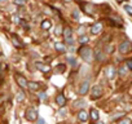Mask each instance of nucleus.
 Masks as SVG:
<instances>
[{
	"instance_id": "obj_16",
	"label": "nucleus",
	"mask_w": 132,
	"mask_h": 124,
	"mask_svg": "<svg viewBox=\"0 0 132 124\" xmlns=\"http://www.w3.org/2000/svg\"><path fill=\"white\" fill-rule=\"evenodd\" d=\"M52 27V22L49 21V20H44L43 22H42V29L43 30H49Z\"/></svg>"
},
{
	"instance_id": "obj_26",
	"label": "nucleus",
	"mask_w": 132,
	"mask_h": 124,
	"mask_svg": "<svg viewBox=\"0 0 132 124\" xmlns=\"http://www.w3.org/2000/svg\"><path fill=\"white\" fill-rule=\"evenodd\" d=\"M14 4L16 5H25L26 4V0H14Z\"/></svg>"
},
{
	"instance_id": "obj_28",
	"label": "nucleus",
	"mask_w": 132,
	"mask_h": 124,
	"mask_svg": "<svg viewBox=\"0 0 132 124\" xmlns=\"http://www.w3.org/2000/svg\"><path fill=\"white\" fill-rule=\"evenodd\" d=\"M126 69H127V66L119 69V75H120V76H124V75H126Z\"/></svg>"
},
{
	"instance_id": "obj_2",
	"label": "nucleus",
	"mask_w": 132,
	"mask_h": 124,
	"mask_svg": "<svg viewBox=\"0 0 132 124\" xmlns=\"http://www.w3.org/2000/svg\"><path fill=\"white\" fill-rule=\"evenodd\" d=\"M62 34H63V36H65V41L68 43V45H73L74 44V40H73V30H71V27H65L63 29V31H62Z\"/></svg>"
},
{
	"instance_id": "obj_12",
	"label": "nucleus",
	"mask_w": 132,
	"mask_h": 124,
	"mask_svg": "<svg viewBox=\"0 0 132 124\" xmlns=\"http://www.w3.org/2000/svg\"><path fill=\"white\" fill-rule=\"evenodd\" d=\"M54 49H56L57 52H60V53H65V52H66L65 44H63V43H60V41H57V43L54 44Z\"/></svg>"
},
{
	"instance_id": "obj_14",
	"label": "nucleus",
	"mask_w": 132,
	"mask_h": 124,
	"mask_svg": "<svg viewBox=\"0 0 132 124\" xmlns=\"http://www.w3.org/2000/svg\"><path fill=\"white\" fill-rule=\"evenodd\" d=\"M12 41H13V45L17 47V48H22L23 47V43H21V40L16 35H12Z\"/></svg>"
},
{
	"instance_id": "obj_30",
	"label": "nucleus",
	"mask_w": 132,
	"mask_h": 124,
	"mask_svg": "<svg viewBox=\"0 0 132 124\" xmlns=\"http://www.w3.org/2000/svg\"><path fill=\"white\" fill-rule=\"evenodd\" d=\"M68 61L71 62V65H75V59H74L73 57H68Z\"/></svg>"
},
{
	"instance_id": "obj_10",
	"label": "nucleus",
	"mask_w": 132,
	"mask_h": 124,
	"mask_svg": "<svg viewBox=\"0 0 132 124\" xmlns=\"http://www.w3.org/2000/svg\"><path fill=\"white\" fill-rule=\"evenodd\" d=\"M88 89H89V84H88V82H83L82 85H80V88H79V93H80L82 96H84V94L88 93Z\"/></svg>"
},
{
	"instance_id": "obj_3",
	"label": "nucleus",
	"mask_w": 132,
	"mask_h": 124,
	"mask_svg": "<svg viewBox=\"0 0 132 124\" xmlns=\"http://www.w3.org/2000/svg\"><path fill=\"white\" fill-rule=\"evenodd\" d=\"M25 118L29 120V121H35L38 119V111L34 109V107H29L25 112Z\"/></svg>"
},
{
	"instance_id": "obj_4",
	"label": "nucleus",
	"mask_w": 132,
	"mask_h": 124,
	"mask_svg": "<svg viewBox=\"0 0 132 124\" xmlns=\"http://www.w3.org/2000/svg\"><path fill=\"white\" fill-rule=\"evenodd\" d=\"M131 50H132V43H131V41H128V40L123 41V43L119 45V52H120V53H123V54L129 53Z\"/></svg>"
},
{
	"instance_id": "obj_6",
	"label": "nucleus",
	"mask_w": 132,
	"mask_h": 124,
	"mask_svg": "<svg viewBox=\"0 0 132 124\" xmlns=\"http://www.w3.org/2000/svg\"><path fill=\"white\" fill-rule=\"evenodd\" d=\"M16 82H17V84L22 88V89H26L27 88V80H26V78L25 76H22V75H20V74H16Z\"/></svg>"
},
{
	"instance_id": "obj_11",
	"label": "nucleus",
	"mask_w": 132,
	"mask_h": 124,
	"mask_svg": "<svg viewBox=\"0 0 132 124\" xmlns=\"http://www.w3.org/2000/svg\"><path fill=\"white\" fill-rule=\"evenodd\" d=\"M35 66H36L42 73H48V71H51V67H49V66H47V65H44V64H42V62H36Z\"/></svg>"
},
{
	"instance_id": "obj_1",
	"label": "nucleus",
	"mask_w": 132,
	"mask_h": 124,
	"mask_svg": "<svg viewBox=\"0 0 132 124\" xmlns=\"http://www.w3.org/2000/svg\"><path fill=\"white\" fill-rule=\"evenodd\" d=\"M78 53H79V56L87 62V64H91V62L93 61V50L88 47V45H82L80 48H79V50H78Z\"/></svg>"
},
{
	"instance_id": "obj_17",
	"label": "nucleus",
	"mask_w": 132,
	"mask_h": 124,
	"mask_svg": "<svg viewBox=\"0 0 132 124\" xmlns=\"http://www.w3.org/2000/svg\"><path fill=\"white\" fill-rule=\"evenodd\" d=\"M96 59L97 61H105L106 59V56L104 54V52H96Z\"/></svg>"
},
{
	"instance_id": "obj_32",
	"label": "nucleus",
	"mask_w": 132,
	"mask_h": 124,
	"mask_svg": "<svg viewBox=\"0 0 132 124\" xmlns=\"http://www.w3.org/2000/svg\"><path fill=\"white\" fill-rule=\"evenodd\" d=\"M14 22L18 23V22H20V18H18V17H14Z\"/></svg>"
},
{
	"instance_id": "obj_29",
	"label": "nucleus",
	"mask_w": 132,
	"mask_h": 124,
	"mask_svg": "<svg viewBox=\"0 0 132 124\" xmlns=\"http://www.w3.org/2000/svg\"><path fill=\"white\" fill-rule=\"evenodd\" d=\"M61 34H62V29H61L60 26H58V27H56V31H54V35H57V36H58V35H61Z\"/></svg>"
},
{
	"instance_id": "obj_27",
	"label": "nucleus",
	"mask_w": 132,
	"mask_h": 124,
	"mask_svg": "<svg viewBox=\"0 0 132 124\" xmlns=\"http://www.w3.org/2000/svg\"><path fill=\"white\" fill-rule=\"evenodd\" d=\"M65 69H66V67H65V65H58L56 70H57L58 73H63V71H65Z\"/></svg>"
},
{
	"instance_id": "obj_9",
	"label": "nucleus",
	"mask_w": 132,
	"mask_h": 124,
	"mask_svg": "<svg viewBox=\"0 0 132 124\" xmlns=\"http://www.w3.org/2000/svg\"><path fill=\"white\" fill-rule=\"evenodd\" d=\"M56 103H57L60 107H63V106L66 105V98H65V96H63L62 93H60V94L56 96Z\"/></svg>"
},
{
	"instance_id": "obj_8",
	"label": "nucleus",
	"mask_w": 132,
	"mask_h": 124,
	"mask_svg": "<svg viewBox=\"0 0 132 124\" xmlns=\"http://www.w3.org/2000/svg\"><path fill=\"white\" fill-rule=\"evenodd\" d=\"M115 75H117L115 67H114V66H109V67L106 69V78H108V79H114Z\"/></svg>"
},
{
	"instance_id": "obj_23",
	"label": "nucleus",
	"mask_w": 132,
	"mask_h": 124,
	"mask_svg": "<svg viewBox=\"0 0 132 124\" xmlns=\"http://www.w3.org/2000/svg\"><path fill=\"white\" fill-rule=\"evenodd\" d=\"M84 105H86V103H84V101H77V102L74 103V106H75V107H83Z\"/></svg>"
},
{
	"instance_id": "obj_34",
	"label": "nucleus",
	"mask_w": 132,
	"mask_h": 124,
	"mask_svg": "<svg viewBox=\"0 0 132 124\" xmlns=\"http://www.w3.org/2000/svg\"><path fill=\"white\" fill-rule=\"evenodd\" d=\"M65 2H68V3H69V2H71V0H65Z\"/></svg>"
},
{
	"instance_id": "obj_33",
	"label": "nucleus",
	"mask_w": 132,
	"mask_h": 124,
	"mask_svg": "<svg viewBox=\"0 0 132 124\" xmlns=\"http://www.w3.org/2000/svg\"><path fill=\"white\" fill-rule=\"evenodd\" d=\"M5 2H8V0H0V3H5Z\"/></svg>"
},
{
	"instance_id": "obj_5",
	"label": "nucleus",
	"mask_w": 132,
	"mask_h": 124,
	"mask_svg": "<svg viewBox=\"0 0 132 124\" xmlns=\"http://www.w3.org/2000/svg\"><path fill=\"white\" fill-rule=\"evenodd\" d=\"M101 96H102V89H101V87L95 85V87L91 89V98H92V100H97V98H100Z\"/></svg>"
},
{
	"instance_id": "obj_18",
	"label": "nucleus",
	"mask_w": 132,
	"mask_h": 124,
	"mask_svg": "<svg viewBox=\"0 0 132 124\" xmlns=\"http://www.w3.org/2000/svg\"><path fill=\"white\" fill-rule=\"evenodd\" d=\"M89 114H91V119H92V120H97V119H98V111H97V110L92 109Z\"/></svg>"
},
{
	"instance_id": "obj_31",
	"label": "nucleus",
	"mask_w": 132,
	"mask_h": 124,
	"mask_svg": "<svg viewBox=\"0 0 132 124\" xmlns=\"http://www.w3.org/2000/svg\"><path fill=\"white\" fill-rule=\"evenodd\" d=\"M60 114H61V115H65V114H66L65 109H61V110H60Z\"/></svg>"
},
{
	"instance_id": "obj_19",
	"label": "nucleus",
	"mask_w": 132,
	"mask_h": 124,
	"mask_svg": "<svg viewBox=\"0 0 132 124\" xmlns=\"http://www.w3.org/2000/svg\"><path fill=\"white\" fill-rule=\"evenodd\" d=\"M79 43H80L82 45L87 44V43H88V36H87V35H82V36L79 38Z\"/></svg>"
},
{
	"instance_id": "obj_22",
	"label": "nucleus",
	"mask_w": 132,
	"mask_h": 124,
	"mask_svg": "<svg viewBox=\"0 0 132 124\" xmlns=\"http://www.w3.org/2000/svg\"><path fill=\"white\" fill-rule=\"evenodd\" d=\"M119 123H120V124H131V123H132V120H131V119H128V118H124V119H120V120H119Z\"/></svg>"
},
{
	"instance_id": "obj_24",
	"label": "nucleus",
	"mask_w": 132,
	"mask_h": 124,
	"mask_svg": "<svg viewBox=\"0 0 132 124\" xmlns=\"http://www.w3.org/2000/svg\"><path fill=\"white\" fill-rule=\"evenodd\" d=\"M124 11H126L128 14L132 16V7H131V5H124Z\"/></svg>"
},
{
	"instance_id": "obj_21",
	"label": "nucleus",
	"mask_w": 132,
	"mask_h": 124,
	"mask_svg": "<svg viewBox=\"0 0 132 124\" xmlns=\"http://www.w3.org/2000/svg\"><path fill=\"white\" fill-rule=\"evenodd\" d=\"M105 52H106V53H113V52H114V47L110 45V44H108L106 48H105Z\"/></svg>"
},
{
	"instance_id": "obj_13",
	"label": "nucleus",
	"mask_w": 132,
	"mask_h": 124,
	"mask_svg": "<svg viewBox=\"0 0 132 124\" xmlns=\"http://www.w3.org/2000/svg\"><path fill=\"white\" fill-rule=\"evenodd\" d=\"M27 88L31 89V91H39L40 84L36 83V82H29V83H27Z\"/></svg>"
},
{
	"instance_id": "obj_7",
	"label": "nucleus",
	"mask_w": 132,
	"mask_h": 124,
	"mask_svg": "<svg viewBox=\"0 0 132 124\" xmlns=\"http://www.w3.org/2000/svg\"><path fill=\"white\" fill-rule=\"evenodd\" d=\"M101 30H102V23H101V22H96V23H93V25L91 26V34H92V35L100 34Z\"/></svg>"
},
{
	"instance_id": "obj_20",
	"label": "nucleus",
	"mask_w": 132,
	"mask_h": 124,
	"mask_svg": "<svg viewBox=\"0 0 132 124\" xmlns=\"http://www.w3.org/2000/svg\"><path fill=\"white\" fill-rule=\"evenodd\" d=\"M23 100H25V93H23L22 91H20V92L17 93V101H18V102H22Z\"/></svg>"
},
{
	"instance_id": "obj_15",
	"label": "nucleus",
	"mask_w": 132,
	"mask_h": 124,
	"mask_svg": "<svg viewBox=\"0 0 132 124\" xmlns=\"http://www.w3.org/2000/svg\"><path fill=\"white\" fill-rule=\"evenodd\" d=\"M78 119H79L80 121H87V119H88V114H87L84 110H80V111L78 112Z\"/></svg>"
},
{
	"instance_id": "obj_35",
	"label": "nucleus",
	"mask_w": 132,
	"mask_h": 124,
	"mask_svg": "<svg viewBox=\"0 0 132 124\" xmlns=\"http://www.w3.org/2000/svg\"><path fill=\"white\" fill-rule=\"evenodd\" d=\"M117 2H119V3H120V2H123V0H117Z\"/></svg>"
},
{
	"instance_id": "obj_25",
	"label": "nucleus",
	"mask_w": 132,
	"mask_h": 124,
	"mask_svg": "<svg viewBox=\"0 0 132 124\" xmlns=\"http://www.w3.org/2000/svg\"><path fill=\"white\" fill-rule=\"evenodd\" d=\"M126 66L128 70H132V59H127L126 61Z\"/></svg>"
}]
</instances>
